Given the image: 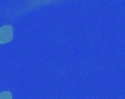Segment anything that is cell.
<instances>
[{
  "instance_id": "obj_2",
  "label": "cell",
  "mask_w": 125,
  "mask_h": 99,
  "mask_svg": "<svg viewBox=\"0 0 125 99\" xmlns=\"http://www.w3.org/2000/svg\"><path fill=\"white\" fill-rule=\"evenodd\" d=\"M0 99H12V94L10 90H4L0 93Z\"/></svg>"
},
{
  "instance_id": "obj_1",
  "label": "cell",
  "mask_w": 125,
  "mask_h": 99,
  "mask_svg": "<svg viewBox=\"0 0 125 99\" xmlns=\"http://www.w3.org/2000/svg\"><path fill=\"white\" fill-rule=\"evenodd\" d=\"M13 39V29L11 25L0 26V44H8Z\"/></svg>"
}]
</instances>
